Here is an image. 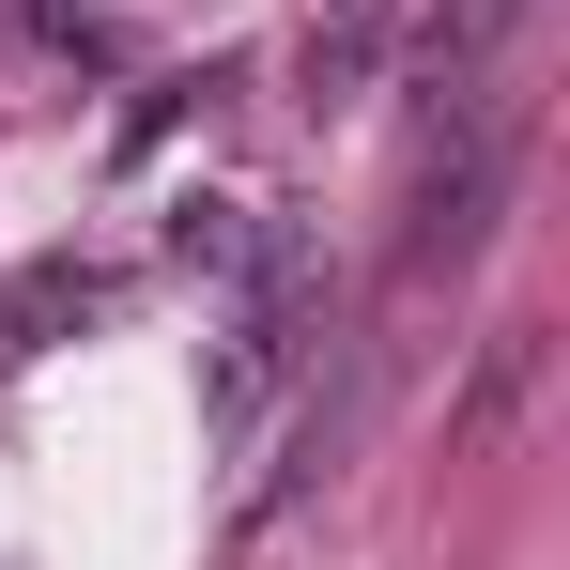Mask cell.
<instances>
[{
    "mask_svg": "<svg viewBox=\"0 0 570 570\" xmlns=\"http://www.w3.org/2000/svg\"><path fill=\"white\" fill-rule=\"evenodd\" d=\"M62 324H94V263H16V293H0V355H47Z\"/></svg>",
    "mask_w": 570,
    "mask_h": 570,
    "instance_id": "obj_3",
    "label": "cell"
},
{
    "mask_svg": "<svg viewBox=\"0 0 570 570\" xmlns=\"http://www.w3.org/2000/svg\"><path fill=\"white\" fill-rule=\"evenodd\" d=\"M170 263H186V278H232V263H263L247 200H186V216H170Z\"/></svg>",
    "mask_w": 570,
    "mask_h": 570,
    "instance_id": "obj_4",
    "label": "cell"
},
{
    "mask_svg": "<svg viewBox=\"0 0 570 570\" xmlns=\"http://www.w3.org/2000/svg\"><path fill=\"white\" fill-rule=\"evenodd\" d=\"M509 186H524V108L448 94V155L416 170V216H401V278H463L509 216Z\"/></svg>",
    "mask_w": 570,
    "mask_h": 570,
    "instance_id": "obj_1",
    "label": "cell"
},
{
    "mask_svg": "<svg viewBox=\"0 0 570 570\" xmlns=\"http://www.w3.org/2000/svg\"><path fill=\"white\" fill-rule=\"evenodd\" d=\"M371 47H385V0H340V16L308 31V78H324V94H355V78H371Z\"/></svg>",
    "mask_w": 570,
    "mask_h": 570,
    "instance_id": "obj_5",
    "label": "cell"
},
{
    "mask_svg": "<svg viewBox=\"0 0 570 570\" xmlns=\"http://www.w3.org/2000/svg\"><path fill=\"white\" fill-rule=\"evenodd\" d=\"M509 16H524V0H448V16H432V47H416V78L448 94V78H463V62L493 47V31H509Z\"/></svg>",
    "mask_w": 570,
    "mask_h": 570,
    "instance_id": "obj_6",
    "label": "cell"
},
{
    "mask_svg": "<svg viewBox=\"0 0 570 570\" xmlns=\"http://www.w3.org/2000/svg\"><path fill=\"white\" fill-rule=\"evenodd\" d=\"M308 308H324V278L293 263V247H263V308L232 324V355H216V416H263V385L308 355Z\"/></svg>",
    "mask_w": 570,
    "mask_h": 570,
    "instance_id": "obj_2",
    "label": "cell"
}]
</instances>
